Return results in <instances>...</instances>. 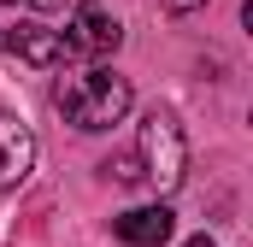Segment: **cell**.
Returning <instances> with one entry per match:
<instances>
[{"label": "cell", "instance_id": "cell-1", "mask_svg": "<svg viewBox=\"0 0 253 247\" xmlns=\"http://www.w3.org/2000/svg\"><path fill=\"white\" fill-rule=\"evenodd\" d=\"M59 112L71 129H83V135H94V129H112V124L129 112V77L118 71H106V65H94V71H77V77H59Z\"/></svg>", "mask_w": 253, "mask_h": 247}, {"label": "cell", "instance_id": "cell-2", "mask_svg": "<svg viewBox=\"0 0 253 247\" xmlns=\"http://www.w3.org/2000/svg\"><path fill=\"white\" fill-rule=\"evenodd\" d=\"M135 159H141V183H153L159 194H177L183 188V177H189V135H183V124L171 118L165 106H153L141 118Z\"/></svg>", "mask_w": 253, "mask_h": 247}, {"label": "cell", "instance_id": "cell-3", "mask_svg": "<svg viewBox=\"0 0 253 247\" xmlns=\"http://www.w3.org/2000/svg\"><path fill=\"white\" fill-rule=\"evenodd\" d=\"M118 41H124L118 18H112L100 0H83V6L71 12V30H65V59H112Z\"/></svg>", "mask_w": 253, "mask_h": 247}, {"label": "cell", "instance_id": "cell-4", "mask_svg": "<svg viewBox=\"0 0 253 247\" xmlns=\"http://www.w3.org/2000/svg\"><path fill=\"white\" fill-rule=\"evenodd\" d=\"M6 53L24 65H36V71H47V65L65 59V36L59 30H47V24H30V18H18L12 30H6Z\"/></svg>", "mask_w": 253, "mask_h": 247}, {"label": "cell", "instance_id": "cell-5", "mask_svg": "<svg viewBox=\"0 0 253 247\" xmlns=\"http://www.w3.org/2000/svg\"><path fill=\"white\" fill-rule=\"evenodd\" d=\"M30 165H36V135L0 112V188H18L30 177Z\"/></svg>", "mask_w": 253, "mask_h": 247}, {"label": "cell", "instance_id": "cell-6", "mask_svg": "<svg viewBox=\"0 0 253 247\" xmlns=\"http://www.w3.org/2000/svg\"><path fill=\"white\" fill-rule=\"evenodd\" d=\"M118 242L129 247H159L171 242V230H177V218H171V206H129V212H118Z\"/></svg>", "mask_w": 253, "mask_h": 247}, {"label": "cell", "instance_id": "cell-7", "mask_svg": "<svg viewBox=\"0 0 253 247\" xmlns=\"http://www.w3.org/2000/svg\"><path fill=\"white\" fill-rule=\"evenodd\" d=\"M106 171L118 183H141V159H106Z\"/></svg>", "mask_w": 253, "mask_h": 247}, {"label": "cell", "instance_id": "cell-8", "mask_svg": "<svg viewBox=\"0 0 253 247\" xmlns=\"http://www.w3.org/2000/svg\"><path fill=\"white\" fill-rule=\"evenodd\" d=\"M165 12H194V6H206V0H159Z\"/></svg>", "mask_w": 253, "mask_h": 247}, {"label": "cell", "instance_id": "cell-9", "mask_svg": "<svg viewBox=\"0 0 253 247\" xmlns=\"http://www.w3.org/2000/svg\"><path fill=\"white\" fill-rule=\"evenodd\" d=\"M30 6H42V12H65V0H30Z\"/></svg>", "mask_w": 253, "mask_h": 247}, {"label": "cell", "instance_id": "cell-10", "mask_svg": "<svg viewBox=\"0 0 253 247\" xmlns=\"http://www.w3.org/2000/svg\"><path fill=\"white\" fill-rule=\"evenodd\" d=\"M183 247H218V242H212V236H189Z\"/></svg>", "mask_w": 253, "mask_h": 247}]
</instances>
